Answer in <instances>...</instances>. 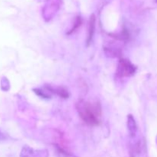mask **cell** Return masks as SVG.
<instances>
[{
  "label": "cell",
  "instance_id": "1",
  "mask_svg": "<svg viewBox=\"0 0 157 157\" xmlns=\"http://www.w3.org/2000/svg\"><path fill=\"white\" fill-rule=\"evenodd\" d=\"M76 108L80 117L90 126L98 125L101 122V108L98 103H90L81 100L76 104Z\"/></svg>",
  "mask_w": 157,
  "mask_h": 157
},
{
  "label": "cell",
  "instance_id": "2",
  "mask_svg": "<svg viewBox=\"0 0 157 157\" xmlns=\"http://www.w3.org/2000/svg\"><path fill=\"white\" fill-rule=\"evenodd\" d=\"M136 67L127 59H121L118 64L117 75L120 77H130L134 75Z\"/></svg>",
  "mask_w": 157,
  "mask_h": 157
},
{
  "label": "cell",
  "instance_id": "3",
  "mask_svg": "<svg viewBox=\"0 0 157 157\" xmlns=\"http://www.w3.org/2000/svg\"><path fill=\"white\" fill-rule=\"evenodd\" d=\"M49 153L47 150H34L25 146L22 148L20 157H48Z\"/></svg>",
  "mask_w": 157,
  "mask_h": 157
},
{
  "label": "cell",
  "instance_id": "4",
  "mask_svg": "<svg viewBox=\"0 0 157 157\" xmlns=\"http://www.w3.org/2000/svg\"><path fill=\"white\" fill-rule=\"evenodd\" d=\"M127 128H128L129 133L130 136H135L137 132V124L134 117L131 114L127 117Z\"/></svg>",
  "mask_w": 157,
  "mask_h": 157
},
{
  "label": "cell",
  "instance_id": "5",
  "mask_svg": "<svg viewBox=\"0 0 157 157\" xmlns=\"http://www.w3.org/2000/svg\"><path fill=\"white\" fill-rule=\"evenodd\" d=\"M94 29H95V18L94 16L90 17V22H89V27H88V36H87V44H90V41H92L93 38L94 34Z\"/></svg>",
  "mask_w": 157,
  "mask_h": 157
},
{
  "label": "cell",
  "instance_id": "6",
  "mask_svg": "<svg viewBox=\"0 0 157 157\" xmlns=\"http://www.w3.org/2000/svg\"><path fill=\"white\" fill-rule=\"evenodd\" d=\"M56 150L57 153H58V154L59 155L60 157H75L74 155L71 154L70 153L65 151V150H63V149L61 148L60 147H58V146L56 147Z\"/></svg>",
  "mask_w": 157,
  "mask_h": 157
},
{
  "label": "cell",
  "instance_id": "7",
  "mask_svg": "<svg viewBox=\"0 0 157 157\" xmlns=\"http://www.w3.org/2000/svg\"><path fill=\"white\" fill-rule=\"evenodd\" d=\"M156 1H157V0H156Z\"/></svg>",
  "mask_w": 157,
  "mask_h": 157
}]
</instances>
